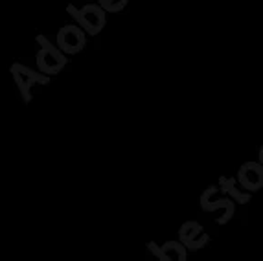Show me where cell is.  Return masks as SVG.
<instances>
[]
</instances>
